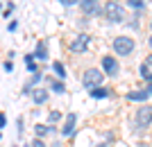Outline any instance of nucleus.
I'll use <instances>...</instances> for the list:
<instances>
[{
    "label": "nucleus",
    "mask_w": 152,
    "mask_h": 147,
    "mask_svg": "<svg viewBox=\"0 0 152 147\" xmlns=\"http://www.w3.org/2000/svg\"><path fill=\"white\" fill-rule=\"evenodd\" d=\"M102 79H104V72H100L98 68H89L82 75V84H84V88H89V91L102 86Z\"/></svg>",
    "instance_id": "obj_1"
},
{
    "label": "nucleus",
    "mask_w": 152,
    "mask_h": 147,
    "mask_svg": "<svg viewBox=\"0 0 152 147\" xmlns=\"http://www.w3.org/2000/svg\"><path fill=\"white\" fill-rule=\"evenodd\" d=\"M104 14H107V18L111 20V23H121V20L125 18V12H123V7L118 5L116 0H111V2L104 5Z\"/></svg>",
    "instance_id": "obj_2"
},
{
    "label": "nucleus",
    "mask_w": 152,
    "mask_h": 147,
    "mask_svg": "<svg viewBox=\"0 0 152 147\" xmlns=\"http://www.w3.org/2000/svg\"><path fill=\"white\" fill-rule=\"evenodd\" d=\"M114 50L118 52L121 57L129 54V52L134 50V38H129V36H118V38H114Z\"/></svg>",
    "instance_id": "obj_3"
},
{
    "label": "nucleus",
    "mask_w": 152,
    "mask_h": 147,
    "mask_svg": "<svg viewBox=\"0 0 152 147\" xmlns=\"http://www.w3.org/2000/svg\"><path fill=\"white\" fill-rule=\"evenodd\" d=\"M150 122H152V106H141V109L136 111V127L143 129V127H148Z\"/></svg>",
    "instance_id": "obj_4"
},
{
    "label": "nucleus",
    "mask_w": 152,
    "mask_h": 147,
    "mask_svg": "<svg viewBox=\"0 0 152 147\" xmlns=\"http://www.w3.org/2000/svg\"><path fill=\"white\" fill-rule=\"evenodd\" d=\"M102 68H104V75L107 77H118V61H116L114 57H104L102 59Z\"/></svg>",
    "instance_id": "obj_5"
},
{
    "label": "nucleus",
    "mask_w": 152,
    "mask_h": 147,
    "mask_svg": "<svg viewBox=\"0 0 152 147\" xmlns=\"http://www.w3.org/2000/svg\"><path fill=\"white\" fill-rule=\"evenodd\" d=\"M75 122H77V113H68V115H66V122H64V127H61V136H64V138L73 136V131H75Z\"/></svg>",
    "instance_id": "obj_6"
},
{
    "label": "nucleus",
    "mask_w": 152,
    "mask_h": 147,
    "mask_svg": "<svg viewBox=\"0 0 152 147\" xmlns=\"http://www.w3.org/2000/svg\"><path fill=\"white\" fill-rule=\"evenodd\" d=\"M86 45H89V36H86V34H80V36L70 43V50H73V52H84V50H86Z\"/></svg>",
    "instance_id": "obj_7"
},
{
    "label": "nucleus",
    "mask_w": 152,
    "mask_h": 147,
    "mask_svg": "<svg viewBox=\"0 0 152 147\" xmlns=\"http://www.w3.org/2000/svg\"><path fill=\"white\" fill-rule=\"evenodd\" d=\"M82 12L93 16V14L100 12V0H82Z\"/></svg>",
    "instance_id": "obj_8"
},
{
    "label": "nucleus",
    "mask_w": 152,
    "mask_h": 147,
    "mask_svg": "<svg viewBox=\"0 0 152 147\" xmlns=\"http://www.w3.org/2000/svg\"><path fill=\"white\" fill-rule=\"evenodd\" d=\"M30 95H32V100H34V104H45V100H48V91H45V88H37V91H32Z\"/></svg>",
    "instance_id": "obj_9"
},
{
    "label": "nucleus",
    "mask_w": 152,
    "mask_h": 147,
    "mask_svg": "<svg viewBox=\"0 0 152 147\" xmlns=\"http://www.w3.org/2000/svg\"><path fill=\"white\" fill-rule=\"evenodd\" d=\"M45 57H48V45H45V41H39V43H37V50H34V59L45 61Z\"/></svg>",
    "instance_id": "obj_10"
},
{
    "label": "nucleus",
    "mask_w": 152,
    "mask_h": 147,
    "mask_svg": "<svg viewBox=\"0 0 152 147\" xmlns=\"http://www.w3.org/2000/svg\"><path fill=\"white\" fill-rule=\"evenodd\" d=\"M148 91H132L129 95H127V100H132V102H145L148 100Z\"/></svg>",
    "instance_id": "obj_11"
},
{
    "label": "nucleus",
    "mask_w": 152,
    "mask_h": 147,
    "mask_svg": "<svg viewBox=\"0 0 152 147\" xmlns=\"http://www.w3.org/2000/svg\"><path fill=\"white\" fill-rule=\"evenodd\" d=\"M107 95H109V91L104 86H98V88L91 91V97H95V100H102V97H107Z\"/></svg>",
    "instance_id": "obj_12"
},
{
    "label": "nucleus",
    "mask_w": 152,
    "mask_h": 147,
    "mask_svg": "<svg viewBox=\"0 0 152 147\" xmlns=\"http://www.w3.org/2000/svg\"><path fill=\"white\" fill-rule=\"evenodd\" d=\"M52 70L57 72V77H59V79H64V77H66V68H64V64H61V61H55V64H52Z\"/></svg>",
    "instance_id": "obj_13"
},
{
    "label": "nucleus",
    "mask_w": 152,
    "mask_h": 147,
    "mask_svg": "<svg viewBox=\"0 0 152 147\" xmlns=\"http://www.w3.org/2000/svg\"><path fill=\"white\" fill-rule=\"evenodd\" d=\"M50 129H52V127H45V125H37V127H34V134H37V138H43L45 134H50Z\"/></svg>",
    "instance_id": "obj_14"
},
{
    "label": "nucleus",
    "mask_w": 152,
    "mask_h": 147,
    "mask_svg": "<svg viewBox=\"0 0 152 147\" xmlns=\"http://www.w3.org/2000/svg\"><path fill=\"white\" fill-rule=\"evenodd\" d=\"M141 77L152 84V72H150V66H148V64H141Z\"/></svg>",
    "instance_id": "obj_15"
},
{
    "label": "nucleus",
    "mask_w": 152,
    "mask_h": 147,
    "mask_svg": "<svg viewBox=\"0 0 152 147\" xmlns=\"http://www.w3.org/2000/svg\"><path fill=\"white\" fill-rule=\"evenodd\" d=\"M25 66H27V70L37 72V64H34V54H25Z\"/></svg>",
    "instance_id": "obj_16"
},
{
    "label": "nucleus",
    "mask_w": 152,
    "mask_h": 147,
    "mask_svg": "<svg viewBox=\"0 0 152 147\" xmlns=\"http://www.w3.org/2000/svg\"><path fill=\"white\" fill-rule=\"evenodd\" d=\"M50 91H52V93H66V88H64L61 82H52L50 84Z\"/></svg>",
    "instance_id": "obj_17"
},
{
    "label": "nucleus",
    "mask_w": 152,
    "mask_h": 147,
    "mask_svg": "<svg viewBox=\"0 0 152 147\" xmlns=\"http://www.w3.org/2000/svg\"><path fill=\"white\" fill-rule=\"evenodd\" d=\"M27 147H45V143L41 140V138H34V140H32V143H30Z\"/></svg>",
    "instance_id": "obj_18"
},
{
    "label": "nucleus",
    "mask_w": 152,
    "mask_h": 147,
    "mask_svg": "<svg viewBox=\"0 0 152 147\" xmlns=\"http://www.w3.org/2000/svg\"><path fill=\"white\" fill-rule=\"evenodd\" d=\"M132 7H136V9H143V0H127Z\"/></svg>",
    "instance_id": "obj_19"
},
{
    "label": "nucleus",
    "mask_w": 152,
    "mask_h": 147,
    "mask_svg": "<svg viewBox=\"0 0 152 147\" xmlns=\"http://www.w3.org/2000/svg\"><path fill=\"white\" fill-rule=\"evenodd\" d=\"M2 66H5V70H7V72H12V70H14V64H12V59H9V61H5Z\"/></svg>",
    "instance_id": "obj_20"
},
{
    "label": "nucleus",
    "mask_w": 152,
    "mask_h": 147,
    "mask_svg": "<svg viewBox=\"0 0 152 147\" xmlns=\"http://www.w3.org/2000/svg\"><path fill=\"white\" fill-rule=\"evenodd\" d=\"M59 118H61V113H59V111H52V113H50V120H52V122L59 120Z\"/></svg>",
    "instance_id": "obj_21"
},
{
    "label": "nucleus",
    "mask_w": 152,
    "mask_h": 147,
    "mask_svg": "<svg viewBox=\"0 0 152 147\" xmlns=\"http://www.w3.org/2000/svg\"><path fill=\"white\" fill-rule=\"evenodd\" d=\"M14 12V5H12V2H7V9H5V16H9V14H12Z\"/></svg>",
    "instance_id": "obj_22"
},
{
    "label": "nucleus",
    "mask_w": 152,
    "mask_h": 147,
    "mask_svg": "<svg viewBox=\"0 0 152 147\" xmlns=\"http://www.w3.org/2000/svg\"><path fill=\"white\" fill-rule=\"evenodd\" d=\"M77 2H80V0H61V5H68V7L70 5H77Z\"/></svg>",
    "instance_id": "obj_23"
},
{
    "label": "nucleus",
    "mask_w": 152,
    "mask_h": 147,
    "mask_svg": "<svg viewBox=\"0 0 152 147\" xmlns=\"http://www.w3.org/2000/svg\"><path fill=\"white\" fill-rule=\"evenodd\" d=\"M7 125V118H5V113H0V129Z\"/></svg>",
    "instance_id": "obj_24"
},
{
    "label": "nucleus",
    "mask_w": 152,
    "mask_h": 147,
    "mask_svg": "<svg viewBox=\"0 0 152 147\" xmlns=\"http://www.w3.org/2000/svg\"><path fill=\"white\" fill-rule=\"evenodd\" d=\"M148 95H152V84H150V88H148Z\"/></svg>",
    "instance_id": "obj_25"
},
{
    "label": "nucleus",
    "mask_w": 152,
    "mask_h": 147,
    "mask_svg": "<svg viewBox=\"0 0 152 147\" xmlns=\"http://www.w3.org/2000/svg\"><path fill=\"white\" fill-rule=\"evenodd\" d=\"M95 147H107V145H95Z\"/></svg>",
    "instance_id": "obj_26"
},
{
    "label": "nucleus",
    "mask_w": 152,
    "mask_h": 147,
    "mask_svg": "<svg viewBox=\"0 0 152 147\" xmlns=\"http://www.w3.org/2000/svg\"><path fill=\"white\" fill-rule=\"evenodd\" d=\"M150 48H152V36H150Z\"/></svg>",
    "instance_id": "obj_27"
},
{
    "label": "nucleus",
    "mask_w": 152,
    "mask_h": 147,
    "mask_svg": "<svg viewBox=\"0 0 152 147\" xmlns=\"http://www.w3.org/2000/svg\"><path fill=\"white\" fill-rule=\"evenodd\" d=\"M0 9H2V7H0Z\"/></svg>",
    "instance_id": "obj_28"
}]
</instances>
